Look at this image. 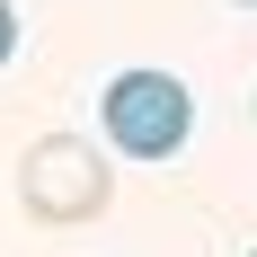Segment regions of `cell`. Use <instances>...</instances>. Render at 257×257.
<instances>
[{
  "label": "cell",
  "mask_w": 257,
  "mask_h": 257,
  "mask_svg": "<svg viewBox=\"0 0 257 257\" xmlns=\"http://www.w3.org/2000/svg\"><path fill=\"white\" fill-rule=\"evenodd\" d=\"M248 257H257V248H248Z\"/></svg>",
  "instance_id": "5"
},
{
  "label": "cell",
  "mask_w": 257,
  "mask_h": 257,
  "mask_svg": "<svg viewBox=\"0 0 257 257\" xmlns=\"http://www.w3.org/2000/svg\"><path fill=\"white\" fill-rule=\"evenodd\" d=\"M98 115H106V142L124 160H178L186 133H195V98H186L178 71H115Z\"/></svg>",
  "instance_id": "1"
},
{
  "label": "cell",
  "mask_w": 257,
  "mask_h": 257,
  "mask_svg": "<svg viewBox=\"0 0 257 257\" xmlns=\"http://www.w3.org/2000/svg\"><path fill=\"white\" fill-rule=\"evenodd\" d=\"M9 53H18V9L0 0V62H9Z\"/></svg>",
  "instance_id": "3"
},
{
  "label": "cell",
  "mask_w": 257,
  "mask_h": 257,
  "mask_svg": "<svg viewBox=\"0 0 257 257\" xmlns=\"http://www.w3.org/2000/svg\"><path fill=\"white\" fill-rule=\"evenodd\" d=\"M18 195H27V213H45V222H98V213L115 204V178H106V160L89 151V142L53 133V142L27 151Z\"/></svg>",
  "instance_id": "2"
},
{
  "label": "cell",
  "mask_w": 257,
  "mask_h": 257,
  "mask_svg": "<svg viewBox=\"0 0 257 257\" xmlns=\"http://www.w3.org/2000/svg\"><path fill=\"white\" fill-rule=\"evenodd\" d=\"M239 9H257V0H239Z\"/></svg>",
  "instance_id": "4"
}]
</instances>
